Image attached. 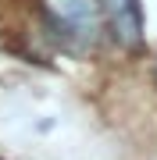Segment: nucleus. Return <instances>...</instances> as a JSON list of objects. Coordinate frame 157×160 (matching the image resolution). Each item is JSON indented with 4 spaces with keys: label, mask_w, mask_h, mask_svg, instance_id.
<instances>
[{
    "label": "nucleus",
    "mask_w": 157,
    "mask_h": 160,
    "mask_svg": "<svg viewBox=\"0 0 157 160\" xmlns=\"http://www.w3.org/2000/svg\"><path fill=\"white\" fill-rule=\"evenodd\" d=\"M50 29L71 50H93L100 39V4L97 0H43Z\"/></svg>",
    "instance_id": "1"
},
{
    "label": "nucleus",
    "mask_w": 157,
    "mask_h": 160,
    "mask_svg": "<svg viewBox=\"0 0 157 160\" xmlns=\"http://www.w3.org/2000/svg\"><path fill=\"white\" fill-rule=\"evenodd\" d=\"M100 11L111 22V36L118 39V46L136 50L143 43V4L139 0H104Z\"/></svg>",
    "instance_id": "2"
}]
</instances>
